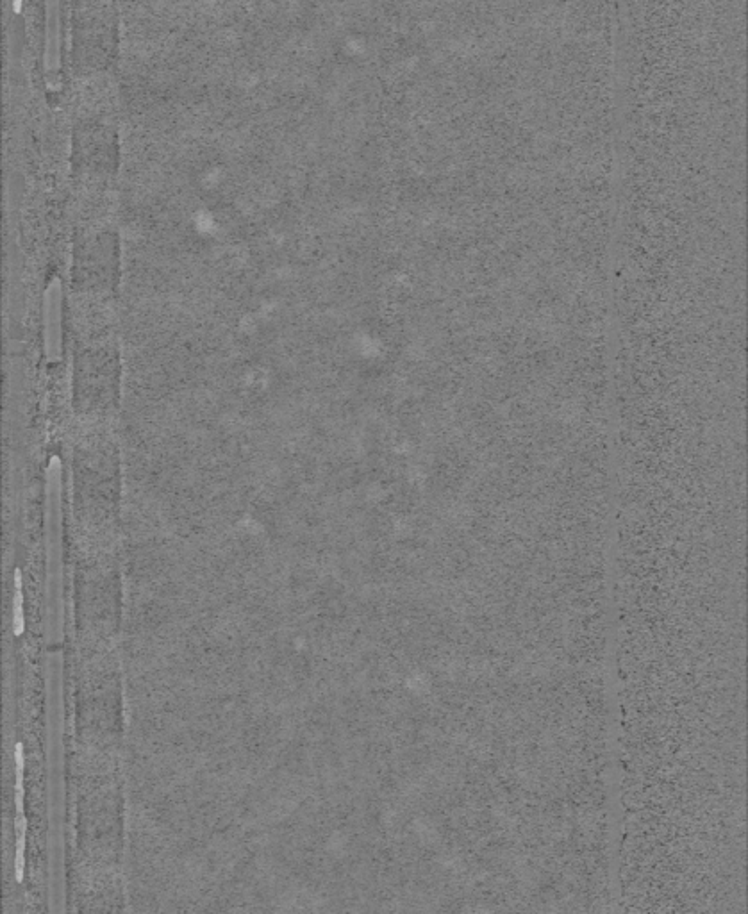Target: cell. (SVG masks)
I'll use <instances>...</instances> for the list:
<instances>
[{
    "label": "cell",
    "instance_id": "cell-1",
    "mask_svg": "<svg viewBox=\"0 0 748 914\" xmlns=\"http://www.w3.org/2000/svg\"><path fill=\"white\" fill-rule=\"evenodd\" d=\"M63 320H65V288L58 275L50 279L42 299L43 359L50 366L63 358Z\"/></svg>",
    "mask_w": 748,
    "mask_h": 914
},
{
    "label": "cell",
    "instance_id": "cell-2",
    "mask_svg": "<svg viewBox=\"0 0 748 914\" xmlns=\"http://www.w3.org/2000/svg\"><path fill=\"white\" fill-rule=\"evenodd\" d=\"M45 81L56 92L61 86V0H45Z\"/></svg>",
    "mask_w": 748,
    "mask_h": 914
},
{
    "label": "cell",
    "instance_id": "cell-3",
    "mask_svg": "<svg viewBox=\"0 0 748 914\" xmlns=\"http://www.w3.org/2000/svg\"><path fill=\"white\" fill-rule=\"evenodd\" d=\"M25 629L24 618V591H22V574L15 572V599H13V632L15 636H22Z\"/></svg>",
    "mask_w": 748,
    "mask_h": 914
}]
</instances>
